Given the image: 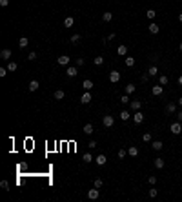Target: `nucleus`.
Segmentation results:
<instances>
[{
  "label": "nucleus",
  "mask_w": 182,
  "mask_h": 202,
  "mask_svg": "<svg viewBox=\"0 0 182 202\" xmlns=\"http://www.w3.org/2000/svg\"><path fill=\"white\" fill-rule=\"evenodd\" d=\"M171 133H173V135H180V133H182L180 122H173V124H171Z\"/></svg>",
  "instance_id": "1"
},
{
  "label": "nucleus",
  "mask_w": 182,
  "mask_h": 202,
  "mask_svg": "<svg viewBox=\"0 0 182 202\" xmlns=\"http://www.w3.org/2000/svg\"><path fill=\"white\" fill-rule=\"evenodd\" d=\"M102 124H104L106 127H111V126L115 124V119H113L111 115H104V119H102Z\"/></svg>",
  "instance_id": "2"
},
{
  "label": "nucleus",
  "mask_w": 182,
  "mask_h": 202,
  "mask_svg": "<svg viewBox=\"0 0 182 202\" xmlns=\"http://www.w3.org/2000/svg\"><path fill=\"white\" fill-rule=\"evenodd\" d=\"M118 80H120V73L113 69V71L109 73V82H113V84H117V82H118Z\"/></svg>",
  "instance_id": "3"
},
{
  "label": "nucleus",
  "mask_w": 182,
  "mask_h": 202,
  "mask_svg": "<svg viewBox=\"0 0 182 202\" xmlns=\"http://www.w3.org/2000/svg\"><path fill=\"white\" fill-rule=\"evenodd\" d=\"M151 93H153L155 97H160V95L164 93V87H162V86H153V89H151Z\"/></svg>",
  "instance_id": "4"
},
{
  "label": "nucleus",
  "mask_w": 182,
  "mask_h": 202,
  "mask_svg": "<svg viewBox=\"0 0 182 202\" xmlns=\"http://www.w3.org/2000/svg\"><path fill=\"white\" fill-rule=\"evenodd\" d=\"M80 102H82V104H89V102H91V93L86 91V93L80 97Z\"/></svg>",
  "instance_id": "5"
},
{
  "label": "nucleus",
  "mask_w": 182,
  "mask_h": 202,
  "mask_svg": "<svg viewBox=\"0 0 182 202\" xmlns=\"http://www.w3.org/2000/svg\"><path fill=\"white\" fill-rule=\"evenodd\" d=\"M87 197H89L91 200H97V199H98V188H95V189H89V191H87Z\"/></svg>",
  "instance_id": "6"
},
{
  "label": "nucleus",
  "mask_w": 182,
  "mask_h": 202,
  "mask_svg": "<svg viewBox=\"0 0 182 202\" xmlns=\"http://www.w3.org/2000/svg\"><path fill=\"white\" fill-rule=\"evenodd\" d=\"M133 120L137 122V124H142V122H144V115L140 113V109H139V111H137V113L133 115Z\"/></svg>",
  "instance_id": "7"
},
{
  "label": "nucleus",
  "mask_w": 182,
  "mask_h": 202,
  "mask_svg": "<svg viewBox=\"0 0 182 202\" xmlns=\"http://www.w3.org/2000/svg\"><path fill=\"white\" fill-rule=\"evenodd\" d=\"M58 64H60V66H68V64H69V57H68V55L58 57Z\"/></svg>",
  "instance_id": "8"
},
{
  "label": "nucleus",
  "mask_w": 182,
  "mask_h": 202,
  "mask_svg": "<svg viewBox=\"0 0 182 202\" xmlns=\"http://www.w3.org/2000/svg\"><path fill=\"white\" fill-rule=\"evenodd\" d=\"M95 162H97L98 166H104V164L108 162V159H106V155H98V157L95 159Z\"/></svg>",
  "instance_id": "9"
},
{
  "label": "nucleus",
  "mask_w": 182,
  "mask_h": 202,
  "mask_svg": "<svg viewBox=\"0 0 182 202\" xmlns=\"http://www.w3.org/2000/svg\"><path fill=\"white\" fill-rule=\"evenodd\" d=\"M27 46H29V40H27L26 37H22V38L18 40V47H22V49H24V47H27Z\"/></svg>",
  "instance_id": "10"
},
{
  "label": "nucleus",
  "mask_w": 182,
  "mask_h": 202,
  "mask_svg": "<svg viewBox=\"0 0 182 202\" xmlns=\"http://www.w3.org/2000/svg\"><path fill=\"white\" fill-rule=\"evenodd\" d=\"M151 148H153L155 151H160V149H162L164 146H162V142H160V140H155V142L151 144Z\"/></svg>",
  "instance_id": "11"
},
{
  "label": "nucleus",
  "mask_w": 182,
  "mask_h": 202,
  "mask_svg": "<svg viewBox=\"0 0 182 202\" xmlns=\"http://www.w3.org/2000/svg\"><path fill=\"white\" fill-rule=\"evenodd\" d=\"M128 155H129V157H137V155H139V149H137L135 146H131V148H128Z\"/></svg>",
  "instance_id": "12"
},
{
  "label": "nucleus",
  "mask_w": 182,
  "mask_h": 202,
  "mask_svg": "<svg viewBox=\"0 0 182 202\" xmlns=\"http://www.w3.org/2000/svg\"><path fill=\"white\" fill-rule=\"evenodd\" d=\"M102 20H104V22H111V20H113V13L106 11V13L102 15Z\"/></svg>",
  "instance_id": "13"
},
{
  "label": "nucleus",
  "mask_w": 182,
  "mask_h": 202,
  "mask_svg": "<svg viewBox=\"0 0 182 202\" xmlns=\"http://www.w3.org/2000/svg\"><path fill=\"white\" fill-rule=\"evenodd\" d=\"M73 24H75V18H73V16H68V18L64 20V26H66V27H73Z\"/></svg>",
  "instance_id": "14"
},
{
  "label": "nucleus",
  "mask_w": 182,
  "mask_h": 202,
  "mask_svg": "<svg viewBox=\"0 0 182 202\" xmlns=\"http://www.w3.org/2000/svg\"><path fill=\"white\" fill-rule=\"evenodd\" d=\"M66 73H68V77H76V75H78V71H76V68H68V71H66Z\"/></svg>",
  "instance_id": "15"
},
{
  "label": "nucleus",
  "mask_w": 182,
  "mask_h": 202,
  "mask_svg": "<svg viewBox=\"0 0 182 202\" xmlns=\"http://www.w3.org/2000/svg\"><path fill=\"white\" fill-rule=\"evenodd\" d=\"M0 57H2V58H5V60H9V58H11V51H9V49H2Z\"/></svg>",
  "instance_id": "16"
},
{
  "label": "nucleus",
  "mask_w": 182,
  "mask_h": 202,
  "mask_svg": "<svg viewBox=\"0 0 182 202\" xmlns=\"http://www.w3.org/2000/svg\"><path fill=\"white\" fill-rule=\"evenodd\" d=\"M16 68H18V66H16V62L9 60V64H7V71H11V73H13V71H16Z\"/></svg>",
  "instance_id": "17"
},
{
  "label": "nucleus",
  "mask_w": 182,
  "mask_h": 202,
  "mask_svg": "<svg viewBox=\"0 0 182 202\" xmlns=\"http://www.w3.org/2000/svg\"><path fill=\"white\" fill-rule=\"evenodd\" d=\"M157 73H158V69H157V66H151V68L147 69V75H149V77H157Z\"/></svg>",
  "instance_id": "18"
},
{
  "label": "nucleus",
  "mask_w": 182,
  "mask_h": 202,
  "mask_svg": "<svg viewBox=\"0 0 182 202\" xmlns=\"http://www.w3.org/2000/svg\"><path fill=\"white\" fill-rule=\"evenodd\" d=\"M38 86H40L38 80H31V82H29V91H36V89H38Z\"/></svg>",
  "instance_id": "19"
},
{
  "label": "nucleus",
  "mask_w": 182,
  "mask_h": 202,
  "mask_svg": "<svg viewBox=\"0 0 182 202\" xmlns=\"http://www.w3.org/2000/svg\"><path fill=\"white\" fill-rule=\"evenodd\" d=\"M82 87H84L86 91H89V89L93 87V82H91L89 78H87V80H84V84H82Z\"/></svg>",
  "instance_id": "20"
},
{
  "label": "nucleus",
  "mask_w": 182,
  "mask_h": 202,
  "mask_svg": "<svg viewBox=\"0 0 182 202\" xmlns=\"http://www.w3.org/2000/svg\"><path fill=\"white\" fill-rule=\"evenodd\" d=\"M158 31H160V29H158L157 24H151V26H149V33H151V35H157Z\"/></svg>",
  "instance_id": "21"
},
{
  "label": "nucleus",
  "mask_w": 182,
  "mask_h": 202,
  "mask_svg": "<svg viewBox=\"0 0 182 202\" xmlns=\"http://www.w3.org/2000/svg\"><path fill=\"white\" fill-rule=\"evenodd\" d=\"M133 66H135V58L126 57V68H133Z\"/></svg>",
  "instance_id": "22"
},
{
  "label": "nucleus",
  "mask_w": 182,
  "mask_h": 202,
  "mask_svg": "<svg viewBox=\"0 0 182 202\" xmlns=\"http://www.w3.org/2000/svg\"><path fill=\"white\" fill-rule=\"evenodd\" d=\"M129 106H131L135 111H139V109H140V100H133V102H129Z\"/></svg>",
  "instance_id": "23"
},
{
  "label": "nucleus",
  "mask_w": 182,
  "mask_h": 202,
  "mask_svg": "<svg viewBox=\"0 0 182 202\" xmlns=\"http://www.w3.org/2000/svg\"><path fill=\"white\" fill-rule=\"evenodd\" d=\"M146 16H147L149 20H153V18L157 16V13H155V9H147V13H146Z\"/></svg>",
  "instance_id": "24"
},
{
  "label": "nucleus",
  "mask_w": 182,
  "mask_h": 202,
  "mask_svg": "<svg viewBox=\"0 0 182 202\" xmlns=\"http://www.w3.org/2000/svg\"><path fill=\"white\" fill-rule=\"evenodd\" d=\"M55 98H57V100H62V98H64V91H62V89H57V91H55Z\"/></svg>",
  "instance_id": "25"
},
{
  "label": "nucleus",
  "mask_w": 182,
  "mask_h": 202,
  "mask_svg": "<svg viewBox=\"0 0 182 202\" xmlns=\"http://www.w3.org/2000/svg\"><path fill=\"white\" fill-rule=\"evenodd\" d=\"M166 111H168V113H175V111H177V106H175V104H168V106H166Z\"/></svg>",
  "instance_id": "26"
},
{
  "label": "nucleus",
  "mask_w": 182,
  "mask_h": 202,
  "mask_svg": "<svg viewBox=\"0 0 182 202\" xmlns=\"http://www.w3.org/2000/svg\"><path fill=\"white\" fill-rule=\"evenodd\" d=\"M84 133H86V135H91V133H93V126H91V124H86V126H84Z\"/></svg>",
  "instance_id": "27"
},
{
  "label": "nucleus",
  "mask_w": 182,
  "mask_h": 202,
  "mask_svg": "<svg viewBox=\"0 0 182 202\" xmlns=\"http://www.w3.org/2000/svg\"><path fill=\"white\" fill-rule=\"evenodd\" d=\"M155 167H157V169H162V167H164V160H162V159H157V160H155Z\"/></svg>",
  "instance_id": "28"
},
{
  "label": "nucleus",
  "mask_w": 182,
  "mask_h": 202,
  "mask_svg": "<svg viewBox=\"0 0 182 202\" xmlns=\"http://www.w3.org/2000/svg\"><path fill=\"white\" fill-rule=\"evenodd\" d=\"M117 51H118V55H126V53H128V47H126V46H118Z\"/></svg>",
  "instance_id": "29"
},
{
  "label": "nucleus",
  "mask_w": 182,
  "mask_h": 202,
  "mask_svg": "<svg viewBox=\"0 0 182 202\" xmlns=\"http://www.w3.org/2000/svg\"><path fill=\"white\" fill-rule=\"evenodd\" d=\"M93 62H95V66H102L104 64V58L102 57H97V58H93Z\"/></svg>",
  "instance_id": "30"
},
{
  "label": "nucleus",
  "mask_w": 182,
  "mask_h": 202,
  "mask_svg": "<svg viewBox=\"0 0 182 202\" xmlns=\"http://www.w3.org/2000/svg\"><path fill=\"white\" fill-rule=\"evenodd\" d=\"M133 91H135V86H133V84H128V86H126V93H128V95H131Z\"/></svg>",
  "instance_id": "31"
},
{
  "label": "nucleus",
  "mask_w": 182,
  "mask_h": 202,
  "mask_svg": "<svg viewBox=\"0 0 182 202\" xmlns=\"http://www.w3.org/2000/svg\"><path fill=\"white\" fill-rule=\"evenodd\" d=\"M168 82H169V78H168L166 75H162V77H160V86H166Z\"/></svg>",
  "instance_id": "32"
},
{
  "label": "nucleus",
  "mask_w": 182,
  "mask_h": 202,
  "mask_svg": "<svg viewBox=\"0 0 182 202\" xmlns=\"http://www.w3.org/2000/svg\"><path fill=\"white\" fill-rule=\"evenodd\" d=\"M157 193H158V191H157V188H151V189H149V197H151V199H155V197H157Z\"/></svg>",
  "instance_id": "33"
},
{
  "label": "nucleus",
  "mask_w": 182,
  "mask_h": 202,
  "mask_svg": "<svg viewBox=\"0 0 182 202\" xmlns=\"http://www.w3.org/2000/svg\"><path fill=\"white\" fill-rule=\"evenodd\" d=\"M91 160H93L91 153H84V162H91Z\"/></svg>",
  "instance_id": "34"
},
{
  "label": "nucleus",
  "mask_w": 182,
  "mask_h": 202,
  "mask_svg": "<svg viewBox=\"0 0 182 202\" xmlns=\"http://www.w3.org/2000/svg\"><path fill=\"white\" fill-rule=\"evenodd\" d=\"M142 140H144V142H151V135H149V133H144V135H142Z\"/></svg>",
  "instance_id": "35"
},
{
  "label": "nucleus",
  "mask_w": 182,
  "mask_h": 202,
  "mask_svg": "<svg viewBox=\"0 0 182 202\" xmlns=\"http://www.w3.org/2000/svg\"><path fill=\"white\" fill-rule=\"evenodd\" d=\"M120 119H122V120H128V119H129V113H128V111H122V113H120Z\"/></svg>",
  "instance_id": "36"
},
{
  "label": "nucleus",
  "mask_w": 182,
  "mask_h": 202,
  "mask_svg": "<svg viewBox=\"0 0 182 202\" xmlns=\"http://www.w3.org/2000/svg\"><path fill=\"white\" fill-rule=\"evenodd\" d=\"M126 155H128V151H126V149H118V159H124Z\"/></svg>",
  "instance_id": "37"
},
{
  "label": "nucleus",
  "mask_w": 182,
  "mask_h": 202,
  "mask_svg": "<svg viewBox=\"0 0 182 202\" xmlns=\"http://www.w3.org/2000/svg\"><path fill=\"white\" fill-rule=\"evenodd\" d=\"M147 182H149L151 186H155V184H157V177H149V178H147Z\"/></svg>",
  "instance_id": "38"
},
{
  "label": "nucleus",
  "mask_w": 182,
  "mask_h": 202,
  "mask_svg": "<svg viewBox=\"0 0 182 202\" xmlns=\"http://www.w3.org/2000/svg\"><path fill=\"white\" fill-rule=\"evenodd\" d=\"M95 188H102V178H95Z\"/></svg>",
  "instance_id": "39"
},
{
  "label": "nucleus",
  "mask_w": 182,
  "mask_h": 202,
  "mask_svg": "<svg viewBox=\"0 0 182 202\" xmlns=\"http://www.w3.org/2000/svg\"><path fill=\"white\" fill-rule=\"evenodd\" d=\"M140 80H142V84H146V82L149 80V75L146 73V75H140Z\"/></svg>",
  "instance_id": "40"
},
{
  "label": "nucleus",
  "mask_w": 182,
  "mask_h": 202,
  "mask_svg": "<svg viewBox=\"0 0 182 202\" xmlns=\"http://www.w3.org/2000/svg\"><path fill=\"white\" fill-rule=\"evenodd\" d=\"M35 58H36V53H35V51H31V53L27 55V60H35Z\"/></svg>",
  "instance_id": "41"
},
{
  "label": "nucleus",
  "mask_w": 182,
  "mask_h": 202,
  "mask_svg": "<svg viewBox=\"0 0 182 202\" xmlns=\"http://www.w3.org/2000/svg\"><path fill=\"white\" fill-rule=\"evenodd\" d=\"M78 40H80V35H73V37H71V42H73V44H76Z\"/></svg>",
  "instance_id": "42"
},
{
  "label": "nucleus",
  "mask_w": 182,
  "mask_h": 202,
  "mask_svg": "<svg viewBox=\"0 0 182 202\" xmlns=\"http://www.w3.org/2000/svg\"><path fill=\"white\" fill-rule=\"evenodd\" d=\"M84 66V58H76V68H82Z\"/></svg>",
  "instance_id": "43"
},
{
  "label": "nucleus",
  "mask_w": 182,
  "mask_h": 202,
  "mask_svg": "<svg viewBox=\"0 0 182 202\" xmlns=\"http://www.w3.org/2000/svg\"><path fill=\"white\" fill-rule=\"evenodd\" d=\"M7 75V68H0V77H5Z\"/></svg>",
  "instance_id": "44"
},
{
  "label": "nucleus",
  "mask_w": 182,
  "mask_h": 202,
  "mask_svg": "<svg viewBox=\"0 0 182 202\" xmlns=\"http://www.w3.org/2000/svg\"><path fill=\"white\" fill-rule=\"evenodd\" d=\"M120 102H122V104H128V102H131V100H129V98H128V95H124V97H122V98H120Z\"/></svg>",
  "instance_id": "45"
},
{
  "label": "nucleus",
  "mask_w": 182,
  "mask_h": 202,
  "mask_svg": "<svg viewBox=\"0 0 182 202\" xmlns=\"http://www.w3.org/2000/svg\"><path fill=\"white\" fill-rule=\"evenodd\" d=\"M0 186H2L4 189H9V184H7V180H2V182H0Z\"/></svg>",
  "instance_id": "46"
},
{
  "label": "nucleus",
  "mask_w": 182,
  "mask_h": 202,
  "mask_svg": "<svg viewBox=\"0 0 182 202\" xmlns=\"http://www.w3.org/2000/svg\"><path fill=\"white\" fill-rule=\"evenodd\" d=\"M7 4H9V0H0V5H4V7H5Z\"/></svg>",
  "instance_id": "47"
},
{
  "label": "nucleus",
  "mask_w": 182,
  "mask_h": 202,
  "mask_svg": "<svg viewBox=\"0 0 182 202\" xmlns=\"http://www.w3.org/2000/svg\"><path fill=\"white\" fill-rule=\"evenodd\" d=\"M177 119H179V122L182 124V111H179V113H177Z\"/></svg>",
  "instance_id": "48"
},
{
  "label": "nucleus",
  "mask_w": 182,
  "mask_h": 202,
  "mask_svg": "<svg viewBox=\"0 0 182 202\" xmlns=\"http://www.w3.org/2000/svg\"><path fill=\"white\" fill-rule=\"evenodd\" d=\"M179 84H180V86H182V75H180V77H179Z\"/></svg>",
  "instance_id": "49"
},
{
  "label": "nucleus",
  "mask_w": 182,
  "mask_h": 202,
  "mask_svg": "<svg viewBox=\"0 0 182 202\" xmlns=\"http://www.w3.org/2000/svg\"><path fill=\"white\" fill-rule=\"evenodd\" d=\"M179 106H182V97H180V98H179Z\"/></svg>",
  "instance_id": "50"
},
{
  "label": "nucleus",
  "mask_w": 182,
  "mask_h": 202,
  "mask_svg": "<svg viewBox=\"0 0 182 202\" xmlns=\"http://www.w3.org/2000/svg\"><path fill=\"white\" fill-rule=\"evenodd\" d=\"M179 22H182V13H180V15H179Z\"/></svg>",
  "instance_id": "51"
},
{
  "label": "nucleus",
  "mask_w": 182,
  "mask_h": 202,
  "mask_svg": "<svg viewBox=\"0 0 182 202\" xmlns=\"http://www.w3.org/2000/svg\"><path fill=\"white\" fill-rule=\"evenodd\" d=\"M179 49H180V51H182V44H180V46H179Z\"/></svg>",
  "instance_id": "52"
}]
</instances>
